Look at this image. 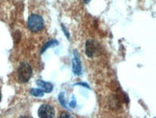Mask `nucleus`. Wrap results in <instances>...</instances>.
Here are the masks:
<instances>
[{
	"label": "nucleus",
	"mask_w": 156,
	"mask_h": 118,
	"mask_svg": "<svg viewBox=\"0 0 156 118\" xmlns=\"http://www.w3.org/2000/svg\"><path fill=\"white\" fill-rule=\"evenodd\" d=\"M73 71L75 75H80L82 71V66H81V62L79 58L77 56V53H74V57L73 60Z\"/></svg>",
	"instance_id": "nucleus-5"
},
{
	"label": "nucleus",
	"mask_w": 156,
	"mask_h": 118,
	"mask_svg": "<svg viewBox=\"0 0 156 118\" xmlns=\"http://www.w3.org/2000/svg\"><path fill=\"white\" fill-rule=\"evenodd\" d=\"M38 114L40 118H54L55 110L50 105H41L38 110Z\"/></svg>",
	"instance_id": "nucleus-3"
},
{
	"label": "nucleus",
	"mask_w": 156,
	"mask_h": 118,
	"mask_svg": "<svg viewBox=\"0 0 156 118\" xmlns=\"http://www.w3.org/2000/svg\"><path fill=\"white\" fill-rule=\"evenodd\" d=\"M32 76V67L26 62H22L17 69V78L20 83H26Z\"/></svg>",
	"instance_id": "nucleus-2"
},
{
	"label": "nucleus",
	"mask_w": 156,
	"mask_h": 118,
	"mask_svg": "<svg viewBox=\"0 0 156 118\" xmlns=\"http://www.w3.org/2000/svg\"><path fill=\"white\" fill-rule=\"evenodd\" d=\"M30 93H31V95L36 96V97L44 96V91L41 89H40V88H33V89L30 90Z\"/></svg>",
	"instance_id": "nucleus-7"
},
{
	"label": "nucleus",
	"mask_w": 156,
	"mask_h": 118,
	"mask_svg": "<svg viewBox=\"0 0 156 118\" xmlns=\"http://www.w3.org/2000/svg\"><path fill=\"white\" fill-rule=\"evenodd\" d=\"M98 52V43L94 40H87L86 42V55L89 58H93Z\"/></svg>",
	"instance_id": "nucleus-4"
},
{
	"label": "nucleus",
	"mask_w": 156,
	"mask_h": 118,
	"mask_svg": "<svg viewBox=\"0 0 156 118\" xmlns=\"http://www.w3.org/2000/svg\"><path fill=\"white\" fill-rule=\"evenodd\" d=\"M20 118H32V117H30V116H20Z\"/></svg>",
	"instance_id": "nucleus-12"
},
{
	"label": "nucleus",
	"mask_w": 156,
	"mask_h": 118,
	"mask_svg": "<svg viewBox=\"0 0 156 118\" xmlns=\"http://www.w3.org/2000/svg\"><path fill=\"white\" fill-rule=\"evenodd\" d=\"M0 101H1V93H0Z\"/></svg>",
	"instance_id": "nucleus-13"
},
{
	"label": "nucleus",
	"mask_w": 156,
	"mask_h": 118,
	"mask_svg": "<svg viewBox=\"0 0 156 118\" xmlns=\"http://www.w3.org/2000/svg\"><path fill=\"white\" fill-rule=\"evenodd\" d=\"M58 44V42L56 40H49L48 42H47L43 48H41V53H44L47 48H48V47H50V46H53V45H57Z\"/></svg>",
	"instance_id": "nucleus-8"
},
{
	"label": "nucleus",
	"mask_w": 156,
	"mask_h": 118,
	"mask_svg": "<svg viewBox=\"0 0 156 118\" xmlns=\"http://www.w3.org/2000/svg\"><path fill=\"white\" fill-rule=\"evenodd\" d=\"M28 28L31 30L32 32H40L44 29V22L43 17L39 15H31L28 19Z\"/></svg>",
	"instance_id": "nucleus-1"
},
{
	"label": "nucleus",
	"mask_w": 156,
	"mask_h": 118,
	"mask_svg": "<svg viewBox=\"0 0 156 118\" xmlns=\"http://www.w3.org/2000/svg\"><path fill=\"white\" fill-rule=\"evenodd\" d=\"M58 118H74V117L73 115H70L69 113H62L61 114L59 115Z\"/></svg>",
	"instance_id": "nucleus-9"
},
{
	"label": "nucleus",
	"mask_w": 156,
	"mask_h": 118,
	"mask_svg": "<svg viewBox=\"0 0 156 118\" xmlns=\"http://www.w3.org/2000/svg\"><path fill=\"white\" fill-rule=\"evenodd\" d=\"M59 100H60V102H61L62 106H64L65 108H67V105H66V101H65V99H64V93H61L59 95Z\"/></svg>",
	"instance_id": "nucleus-10"
},
{
	"label": "nucleus",
	"mask_w": 156,
	"mask_h": 118,
	"mask_svg": "<svg viewBox=\"0 0 156 118\" xmlns=\"http://www.w3.org/2000/svg\"><path fill=\"white\" fill-rule=\"evenodd\" d=\"M37 85L41 88V90L44 92H47L49 93L53 90V86L50 84V83H47V82H44L43 80H38L37 81Z\"/></svg>",
	"instance_id": "nucleus-6"
},
{
	"label": "nucleus",
	"mask_w": 156,
	"mask_h": 118,
	"mask_svg": "<svg viewBox=\"0 0 156 118\" xmlns=\"http://www.w3.org/2000/svg\"><path fill=\"white\" fill-rule=\"evenodd\" d=\"M76 106V100H75V97L73 96V98H71V102H70V108H75Z\"/></svg>",
	"instance_id": "nucleus-11"
}]
</instances>
